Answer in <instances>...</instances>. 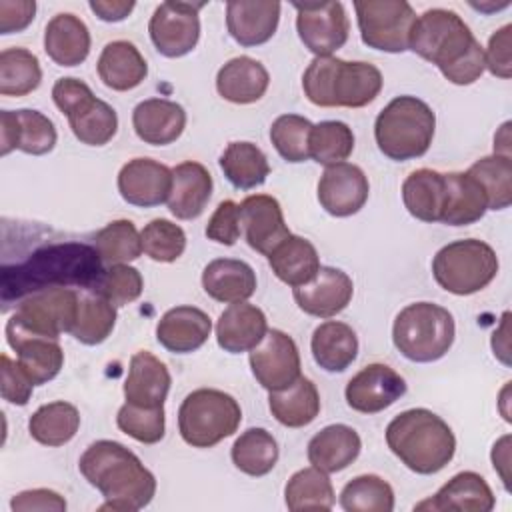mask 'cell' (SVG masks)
I'll list each match as a JSON object with an SVG mask.
<instances>
[{"mask_svg": "<svg viewBox=\"0 0 512 512\" xmlns=\"http://www.w3.org/2000/svg\"><path fill=\"white\" fill-rule=\"evenodd\" d=\"M102 260L96 248L80 242L48 244L16 266L2 268V302L4 308L12 300L48 290L80 286L94 290L102 276Z\"/></svg>", "mask_w": 512, "mask_h": 512, "instance_id": "obj_1", "label": "cell"}, {"mask_svg": "<svg viewBox=\"0 0 512 512\" xmlns=\"http://www.w3.org/2000/svg\"><path fill=\"white\" fill-rule=\"evenodd\" d=\"M408 50L432 62L456 86L474 84L486 70L484 48L468 24L446 8H432L416 16Z\"/></svg>", "mask_w": 512, "mask_h": 512, "instance_id": "obj_2", "label": "cell"}, {"mask_svg": "<svg viewBox=\"0 0 512 512\" xmlns=\"http://www.w3.org/2000/svg\"><path fill=\"white\" fill-rule=\"evenodd\" d=\"M78 470L104 496L100 510L136 512L156 494L154 474L132 450L114 440L92 442L80 456Z\"/></svg>", "mask_w": 512, "mask_h": 512, "instance_id": "obj_3", "label": "cell"}, {"mask_svg": "<svg viewBox=\"0 0 512 512\" xmlns=\"http://www.w3.org/2000/svg\"><path fill=\"white\" fill-rule=\"evenodd\" d=\"M386 444L400 462L416 474H436L456 452L452 428L428 408L400 412L386 426Z\"/></svg>", "mask_w": 512, "mask_h": 512, "instance_id": "obj_4", "label": "cell"}, {"mask_svg": "<svg viewBox=\"0 0 512 512\" xmlns=\"http://www.w3.org/2000/svg\"><path fill=\"white\" fill-rule=\"evenodd\" d=\"M382 72L370 62L314 56L302 74L304 96L320 108H362L382 90Z\"/></svg>", "mask_w": 512, "mask_h": 512, "instance_id": "obj_5", "label": "cell"}, {"mask_svg": "<svg viewBox=\"0 0 512 512\" xmlns=\"http://www.w3.org/2000/svg\"><path fill=\"white\" fill-rule=\"evenodd\" d=\"M436 130L432 108L416 96H396L374 122L378 150L396 162L420 158L428 152Z\"/></svg>", "mask_w": 512, "mask_h": 512, "instance_id": "obj_6", "label": "cell"}, {"mask_svg": "<svg viewBox=\"0 0 512 512\" xmlns=\"http://www.w3.org/2000/svg\"><path fill=\"white\" fill-rule=\"evenodd\" d=\"M454 316L434 302H414L404 306L392 326L396 350L412 362H436L454 344Z\"/></svg>", "mask_w": 512, "mask_h": 512, "instance_id": "obj_7", "label": "cell"}, {"mask_svg": "<svg viewBox=\"0 0 512 512\" xmlns=\"http://www.w3.org/2000/svg\"><path fill=\"white\" fill-rule=\"evenodd\" d=\"M242 422L234 396L216 388L190 392L178 408V432L194 448H212L232 436Z\"/></svg>", "mask_w": 512, "mask_h": 512, "instance_id": "obj_8", "label": "cell"}, {"mask_svg": "<svg viewBox=\"0 0 512 512\" xmlns=\"http://www.w3.org/2000/svg\"><path fill=\"white\" fill-rule=\"evenodd\" d=\"M498 256L490 244L476 238L442 246L432 260V274L440 288L456 296L484 290L498 274Z\"/></svg>", "mask_w": 512, "mask_h": 512, "instance_id": "obj_9", "label": "cell"}, {"mask_svg": "<svg viewBox=\"0 0 512 512\" xmlns=\"http://www.w3.org/2000/svg\"><path fill=\"white\" fill-rule=\"evenodd\" d=\"M80 292L74 288H48L22 298L6 322V332L46 336L58 340L72 330L78 316Z\"/></svg>", "mask_w": 512, "mask_h": 512, "instance_id": "obj_10", "label": "cell"}, {"mask_svg": "<svg viewBox=\"0 0 512 512\" xmlns=\"http://www.w3.org/2000/svg\"><path fill=\"white\" fill-rule=\"evenodd\" d=\"M354 10L360 38L368 48L390 54L408 50L416 14L406 0H356Z\"/></svg>", "mask_w": 512, "mask_h": 512, "instance_id": "obj_11", "label": "cell"}, {"mask_svg": "<svg viewBox=\"0 0 512 512\" xmlns=\"http://www.w3.org/2000/svg\"><path fill=\"white\" fill-rule=\"evenodd\" d=\"M204 2H162L148 22L154 48L166 58L190 54L200 40V8Z\"/></svg>", "mask_w": 512, "mask_h": 512, "instance_id": "obj_12", "label": "cell"}, {"mask_svg": "<svg viewBox=\"0 0 512 512\" xmlns=\"http://www.w3.org/2000/svg\"><path fill=\"white\" fill-rule=\"evenodd\" d=\"M294 8L296 32L312 54L332 56L346 44L350 24L342 2H304Z\"/></svg>", "mask_w": 512, "mask_h": 512, "instance_id": "obj_13", "label": "cell"}, {"mask_svg": "<svg viewBox=\"0 0 512 512\" xmlns=\"http://www.w3.org/2000/svg\"><path fill=\"white\" fill-rule=\"evenodd\" d=\"M254 378L268 392L288 388L300 374V352L292 336L282 330H268L258 346L250 350Z\"/></svg>", "mask_w": 512, "mask_h": 512, "instance_id": "obj_14", "label": "cell"}, {"mask_svg": "<svg viewBox=\"0 0 512 512\" xmlns=\"http://www.w3.org/2000/svg\"><path fill=\"white\" fill-rule=\"evenodd\" d=\"M406 394V380L388 364H368L356 372L344 390L346 404L362 414H378Z\"/></svg>", "mask_w": 512, "mask_h": 512, "instance_id": "obj_15", "label": "cell"}, {"mask_svg": "<svg viewBox=\"0 0 512 512\" xmlns=\"http://www.w3.org/2000/svg\"><path fill=\"white\" fill-rule=\"evenodd\" d=\"M58 140L54 122L30 108L2 110L0 112V154L6 156L12 150L24 154L42 156L54 150Z\"/></svg>", "mask_w": 512, "mask_h": 512, "instance_id": "obj_16", "label": "cell"}, {"mask_svg": "<svg viewBox=\"0 0 512 512\" xmlns=\"http://www.w3.org/2000/svg\"><path fill=\"white\" fill-rule=\"evenodd\" d=\"M370 192L364 170L350 162H338L326 166L318 180V202L336 218H346L366 204Z\"/></svg>", "mask_w": 512, "mask_h": 512, "instance_id": "obj_17", "label": "cell"}, {"mask_svg": "<svg viewBox=\"0 0 512 512\" xmlns=\"http://www.w3.org/2000/svg\"><path fill=\"white\" fill-rule=\"evenodd\" d=\"M240 226L242 234L252 250L268 256L290 230L284 222V212L280 202L270 194L246 196L240 204Z\"/></svg>", "mask_w": 512, "mask_h": 512, "instance_id": "obj_18", "label": "cell"}, {"mask_svg": "<svg viewBox=\"0 0 512 512\" xmlns=\"http://www.w3.org/2000/svg\"><path fill=\"white\" fill-rule=\"evenodd\" d=\"M172 190V168L152 158H132L118 172V192L124 202L152 208L168 202Z\"/></svg>", "mask_w": 512, "mask_h": 512, "instance_id": "obj_19", "label": "cell"}, {"mask_svg": "<svg viewBox=\"0 0 512 512\" xmlns=\"http://www.w3.org/2000/svg\"><path fill=\"white\" fill-rule=\"evenodd\" d=\"M352 294V278L344 270L332 266H320L310 282L294 288L298 308L316 318H332L340 314L350 304Z\"/></svg>", "mask_w": 512, "mask_h": 512, "instance_id": "obj_20", "label": "cell"}, {"mask_svg": "<svg viewBox=\"0 0 512 512\" xmlns=\"http://www.w3.org/2000/svg\"><path fill=\"white\" fill-rule=\"evenodd\" d=\"M280 8L276 0H230L226 4V28L240 46L266 44L278 28Z\"/></svg>", "mask_w": 512, "mask_h": 512, "instance_id": "obj_21", "label": "cell"}, {"mask_svg": "<svg viewBox=\"0 0 512 512\" xmlns=\"http://www.w3.org/2000/svg\"><path fill=\"white\" fill-rule=\"evenodd\" d=\"M212 332L210 316L196 306H176L156 324V340L174 354H190L202 348Z\"/></svg>", "mask_w": 512, "mask_h": 512, "instance_id": "obj_22", "label": "cell"}, {"mask_svg": "<svg viewBox=\"0 0 512 512\" xmlns=\"http://www.w3.org/2000/svg\"><path fill=\"white\" fill-rule=\"evenodd\" d=\"M170 384V372L160 358L148 350H138L132 354L124 382V398L128 404L144 408L164 406Z\"/></svg>", "mask_w": 512, "mask_h": 512, "instance_id": "obj_23", "label": "cell"}, {"mask_svg": "<svg viewBox=\"0 0 512 512\" xmlns=\"http://www.w3.org/2000/svg\"><path fill=\"white\" fill-rule=\"evenodd\" d=\"M136 136L150 146H168L176 142L186 128V110L166 98H148L136 104L132 112Z\"/></svg>", "mask_w": 512, "mask_h": 512, "instance_id": "obj_24", "label": "cell"}, {"mask_svg": "<svg viewBox=\"0 0 512 512\" xmlns=\"http://www.w3.org/2000/svg\"><path fill=\"white\" fill-rule=\"evenodd\" d=\"M212 174L200 162L186 160L172 168L168 210L178 220H196L212 196Z\"/></svg>", "mask_w": 512, "mask_h": 512, "instance_id": "obj_25", "label": "cell"}, {"mask_svg": "<svg viewBox=\"0 0 512 512\" xmlns=\"http://www.w3.org/2000/svg\"><path fill=\"white\" fill-rule=\"evenodd\" d=\"M496 504L488 482L472 470L454 474L432 498L414 506V510H464L490 512Z\"/></svg>", "mask_w": 512, "mask_h": 512, "instance_id": "obj_26", "label": "cell"}, {"mask_svg": "<svg viewBox=\"0 0 512 512\" xmlns=\"http://www.w3.org/2000/svg\"><path fill=\"white\" fill-rule=\"evenodd\" d=\"M268 332L266 314L248 302L230 304L216 322V342L224 352H250Z\"/></svg>", "mask_w": 512, "mask_h": 512, "instance_id": "obj_27", "label": "cell"}, {"mask_svg": "<svg viewBox=\"0 0 512 512\" xmlns=\"http://www.w3.org/2000/svg\"><path fill=\"white\" fill-rule=\"evenodd\" d=\"M90 30L82 18L72 12L52 16L44 30V52L58 66H78L90 54Z\"/></svg>", "mask_w": 512, "mask_h": 512, "instance_id": "obj_28", "label": "cell"}, {"mask_svg": "<svg viewBox=\"0 0 512 512\" xmlns=\"http://www.w3.org/2000/svg\"><path fill=\"white\" fill-rule=\"evenodd\" d=\"M202 288L216 302H246L256 292V272L244 260L216 258L202 270Z\"/></svg>", "mask_w": 512, "mask_h": 512, "instance_id": "obj_29", "label": "cell"}, {"mask_svg": "<svg viewBox=\"0 0 512 512\" xmlns=\"http://www.w3.org/2000/svg\"><path fill=\"white\" fill-rule=\"evenodd\" d=\"M270 84L268 70L262 62L250 56H236L228 60L216 74L218 94L232 104L258 102Z\"/></svg>", "mask_w": 512, "mask_h": 512, "instance_id": "obj_30", "label": "cell"}, {"mask_svg": "<svg viewBox=\"0 0 512 512\" xmlns=\"http://www.w3.org/2000/svg\"><path fill=\"white\" fill-rule=\"evenodd\" d=\"M8 346L16 352L18 364L30 376L34 386L54 380L64 366V352L54 338L6 332Z\"/></svg>", "mask_w": 512, "mask_h": 512, "instance_id": "obj_31", "label": "cell"}, {"mask_svg": "<svg viewBox=\"0 0 512 512\" xmlns=\"http://www.w3.org/2000/svg\"><path fill=\"white\" fill-rule=\"evenodd\" d=\"M362 440L352 426L330 424L308 442V460L326 474L348 468L360 454Z\"/></svg>", "mask_w": 512, "mask_h": 512, "instance_id": "obj_32", "label": "cell"}, {"mask_svg": "<svg viewBox=\"0 0 512 512\" xmlns=\"http://www.w3.org/2000/svg\"><path fill=\"white\" fill-rule=\"evenodd\" d=\"M98 76L104 86L126 92L144 82L148 76V64L140 50L128 40L108 42L96 62Z\"/></svg>", "mask_w": 512, "mask_h": 512, "instance_id": "obj_33", "label": "cell"}, {"mask_svg": "<svg viewBox=\"0 0 512 512\" xmlns=\"http://www.w3.org/2000/svg\"><path fill=\"white\" fill-rule=\"evenodd\" d=\"M446 202L440 216L442 224L468 226L478 222L486 210L488 200L484 188L468 172H446Z\"/></svg>", "mask_w": 512, "mask_h": 512, "instance_id": "obj_34", "label": "cell"}, {"mask_svg": "<svg viewBox=\"0 0 512 512\" xmlns=\"http://www.w3.org/2000/svg\"><path fill=\"white\" fill-rule=\"evenodd\" d=\"M310 350L314 362L326 372H344L358 356V336L352 326L326 320L312 332Z\"/></svg>", "mask_w": 512, "mask_h": 512, "instance_id": "obj_35", "label": "cell"}, {"mask_svg": "<svg viewBox=\"0 0 512 512\" xmlns=\"http://www.w3.org/2000/svg\"><path fill=\"white\" fill-rule=\"evenodd\" d=\"M268 264L280 282L296 288L318 274L320 256L310 240L290 234L268 254Z\"/></svg>", "mask_w": 512, "mask_h": 512, "instance_id": "obj_36", "label": "cell"}, {"mask_svg": "<svg viewBox=\"0 0 512 512\" xmlns=\"http://www.w3.org/2000/svg\"><path fill=\"white\" fill-rule=\"evenodd\" d=\"M402 202L416 220L440 222L446 202L444 174L432 168L410 172L402 182Z\"/></svg>", "mask_w": 512, "mask_h": 512, "instance_id": "obj_37", "label": "cell"}, {"mask_svg": "<svg viewBox=\"0 0 512 512\" xmlns=\"http://www.w3.org/2000/svg\"><path fill=\"white\" fill-rule=\"evenodd\" d=\"M268 408L282 426L302 428L314 422L320 414V394L310 378L300 376L288 388L270 392Z\"/></svg>", "mask_w": 512, "mask_h": 512, "instance_id": "obj_38", "label": "cell"}, {"mask_svg": "<svg viewBox=\"0 0 512 512\" xmlns=\"http://www.w3.org/2000/svg\"><path fill=\"white\" fill-rule=\"evenodd\" d=\"M80 428V412L74 404L56 400L42 404L28 420L30 436L44 446L68 444Z\"/></svg>", "mask_w": 512, "mask_h": 512, "instance_id": "obj_39", "label": "cell"}, {"mask_svg": "<svg viewBox=\"0 0 512 512\" xmlns=\"http://www.w3.org/2000/svg\"><path fill=\"white\" fill-rule=\"evenodd\" d=\"M220 168L238 190L262 186L270 174L266 154L252 142H230L220 156Z\"/></svg>", "mask_w": 512, "mask_h": 512, "instance_id": "obj_40", "label": "cell"}, {"mask_svg": "<svg viewBox=\"0 0 512 512\" xmlns=\"http://www.w3.org/2000/svg\"><path fill=\"white\" fill-rule=\"evenodd\" d=\"M334 488L328 474L316 466L294 472L284 486L288 510H330L334 506Z\"/></svg>", "mask_w": 512, "mask_h": 512, "instance_id": "obj_41", "label": "cell"}, {"mask_svg": "<svg viewBox=\"0 0 512 512\" xmlns=\"http://www.w3.org/2000/svg\"><path fill=\"white\" fill-rule=\"evenodd\" d=\"M234 466L248 476H266L278 462L280 450L276 438L264 428H248L230 450Z\"/></svg>", "mask_w": 512, "mask_h": 512, "instance_id": "obj_42", "label": "cell"}, {"mask_svg": "<svg viewBox=\"0 0 512 512\" xmlns=\"http://www.w3.org/2000/svg\"><path fill=\"white\" fill-rule=\"evenodd\" d=\"M116 326V306L110 304L106 298L96 294L94 290H88L86 294H80L78 304V316L70 330V334L86 344L96 346L102 344Z\"/></svg>", "mask_w": 512, "mask_h": 512, "instance_id": "obj_43", "label": "cell"}, {"mask_svg": "<svg viewBox=\"0 0 512 512\" xmlns=\"http://www.w3.org/2000/svg\"><path fill=\"white\" fill-rule=\"evenodd\" d=\"M42 82V68L26 48H4L0 52V94L2 96H26L34 92Z\"/></svg>", "mask_w": 512, "mask_h": 512, "instance_id": "obj_44", "label": "cell"}, {"mask_svg": "<svg viewBox=\"0 0 512 512\" xmlns=\"http://www.w3.org/2000/svg\"><path fill=\"white\" fill-rule=\"evenodd\" d=\"M94 248L104 264H128L136 260L142 250V236L132 220L120 218L106 224L94 236Z\"/></svg>", "mask_w": 512, "mask_h": 512, "instance_id": "obj_45", "label": "cell"}, {"mask_svg": "<svg viewBox=\"0 0 512 512\" xmlns=\"http://www.w3.org/2000/svg\"><path fill=\"white\" fill-rule=\"evenodd\" d=\"M340 506L346 512H392L394 490L384 478L362 474L342 488Z\"/></svg>", "mask_w": 512, "mask_h": 512, "instance_id": "obj_46", "label": "cell"}, {"mask_svg": "<svg viewBox=\"0 0 512 512\" xmlns=\"http://www.w3.org/2000/svg\"><path fill=\"white\" fill-rule=\"evenodd\" d=\"M486 192L488 210H504L512 202V160L510 156H484L468 170Z\"/></svg>", "mask_w": 512, "mask_h": 512, "instance_id": "obj_47", "label": "cell"}, {"mask_svg": "<svg viewBox=\"0 0 512 512\" xmlns=\"http://www.w3.org/2000/svg\"><path fill=\"white\" fill-rule=\"evenodd\" d=\"M310 158L318 164L332 166L344 162L354 150V134L346 122L324 120L312 126L310 132Z\"/></svg>", "mask_w": 512, "mask_h": 512, "instance_id": "obj_48", "label": "cell"}, {"mask_svg": "<svg viewBox=\"0 0 512 512\" xmlns=\"http://www.w3.org/2000/svg\"><path fill=\"white\" fill-rule=\"evenodd\" d=\"M312 122L298 114H282L270 126V140L276 152L290 164L306 162L310 158Z\"/></svg>", "mask_w": 512, "mask_h": 512, "instance_id": "obj_49", "label": "cell"}, {"mask_svg": "<svg viewBox=\"0 0 512 512\" xmlns=\"http://www.w3.org/2000/svg\"><path fill=\"white\" fill-rule=\"evenodd\" d=\"M72 134L86 146H104L108 144L118 130L116 110L96 98L84 112L68 120Z\"/></svg>", "mask_w": 512, "mask_h": 512, "instance_id": "obj_50", "label": "cell"}, {"mask_svg": "<svg viewBox=\"0 0 512 512\" xmlns=\"http://www.w3.org/2000/svg\"><path fill=\"white\" fill-rule=\"evenodd\" d=\"M140 236L144 254L154 262H174L186 250L184 230L166 218L150 220L140 232Z\"/></svg>", "mask_w": 512, "mask_h": 512, "instance_id": "obj_51", "label": "cell"}, {"mask_svg": "<svg viewBox=\"0 0 512 512\" xmlns=\"http://www.w3.org/2000/svg\"><path fill=\"white\" fill-rule=\"evenodd\" d=\"M118 428L142 444H156L164 438L166 432V416L164 406L144 408L134 404H124L116 416Z\"/></svg>", "mask_w": 512, "mask_h": 512, "instance_id": "obj_52", "label": "cell"}, {"mask_svg": "<svg viewBox=\"0 0 512 512\" xmlns=\"http://www.w3.org/2000/svg\"><path fill=\"white\" fill-rule=\"evenodd\" d=\"M144 288L142 274L128 264H112L110 268H104L94 292L106 298L116 308L126 306L140 298Z\"/></svg>", "mask_w": 512, "mask_h": 512, "instance_id": "obj_53", "label": "cell"}, {"mask_svg": "<svg viewBox=\"0 0 512 512\" xmlns=\"http://www.w3.org/2000/svg\"><path fill=\"white\" fill-rule=\"evenodd\" d=\"M52 100L56 104V108L66 114V118H74L80 112H84L94 100V92L90 90V86L78 78L72 76H64L58 78L52 86Z\"/></svg>", "mask_w": 512, "mask_h": 512, "instance_id": "obj_54", "label": "cell"}, {"mask_svg": "<svg viewBox=\"0 0 512 512\" xmlns=\"http://www.w3.org/2000/svg\"><path fill=\"white\" fill-rule=\"evenodd\" d=\"M240 234H242V226H240L238 204L234 200H222L206 224L208 240L224 246H234Z\"/></svg>", "mask_w": 512, "mask_h": 512, "instance_id": "obj_55", "label": "cell"}, {"mask_svg": "<svg viewBox=\"0 0 512 512\" xmlns=\"http://www.w3.org/2000/svg\"><path fill=\"white\" fill-rule=\"evenodd\" d=\"M0 374H2V398L14 406H26L32 396L34 382L18 364V360H12L8 354H2Z\"/></svg>", "mask_w": 512, "mask_h": 512, "instance_id": "obj_56", "label": "cell"}, {"mask_svg": "<svg viewBox=\"0 0 512 512\" xmlns=\"http://www.w3.org/2000/svg\"><path fill=\"white\" fill-rule=\"evenodd\" d=\"M510 32L512 26L504 24L498 28L490 40L488 48L484 50V66L490 70L492 76L508 80L512 76V56H510Z\"/></svg>", "mask_w": 512, "mask_h": 512, "instance_id": "obj_57", "label": "cell"}, {"mask_svg": "<svg viewBox=\"0 0 512 512\" xmlns=\"http://www.w3.org/2000/svg\"><path fill=\"white\" fill-rule=\"evenodd\" d=\"M34 0H0V34L22 32L34 20Z\"/></svg>", "mask_w": 512, "mask_h": 512, "instance_id": "obj_58", "label": "cell"}, {"mask_svg": "<svg viewBox=\"0 0 512 512\" xmlns=\"http://www.w3.org/2000/svg\"><path fill=\"white\" fill-rule=\"evenodd\" d=\"M10 508L16 512L24 510H52V512H64L66 510V500L54 490L48 488H34V490H24L16 494L10 500Z\"/></svg>", "mask_w": 512, "mask_h": 512, "instance_id": "obj_59", "label": "cell"}, {"mask_svg": "<svg viewBox=\"0 0 512 512\" xmlns=\"http://www.w3.org/2000/svg\"><path fill=\"white\" fill-rule=\"evenodd\" d=\"M88 6L104 22H122L124 18H128L136 4L132 0H92Z\"/></svg>", "mask_w": 512, "mask_h": 512, "instance_id": "obj_60", "label": "cell"}, {"mask_svg": "<svg viewBox=\"0 0 512 512\" xmlns=\"http://www.w3.org/2000/svg\"><path fill=\"white\" fill-rule=\"evenodd\" d=\"M508 444H510V436H502L494 448H492V464H494V470L500 474L502 482H504V488H508V462H510V450H508Z\"/></svg>", "mask_w": 512, "mask_h": 512, "instance_id": "obj_61", "label": "cell"}, {"mask_svg": "<svg viewBox=\"0 0 512 512\" xmlns=\"http://www.w3.org/2000/svg\"><path fill=\"white\" fill-rule=\"evenodd\" d=\"M508 318H510V312H504V316H502V324H500V330L498 332H494V336H492V340H502V346H492V350H494V356H498L504 364H508V338H506V334H508Z\"/></svg>", "mask_w": 512, "mask_h": 512, "instance_id": "obj_62", "label": "cell"}, {"mask_svg": "<svg viewBox=\"0 0 512 512\" xmlns=\"http://www.w3.org/2000/svg\"><path fill=\"white\" fill-rule=\"evenodd\" d=\"M510 122H504L502 128L498 130V134L494 136V154L500 156H510Z\"/></svg>", "mask_w": 512, "mask_h": 512, "instance_id": "obj_63", "label": "cell"}]
</instances>
